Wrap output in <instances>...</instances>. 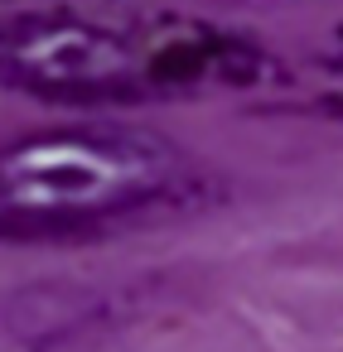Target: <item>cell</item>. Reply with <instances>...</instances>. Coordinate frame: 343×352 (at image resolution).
Wrapping results in <instances>:
<instances>
[{
  "label": "cell",
  "mask_w": 343,
  "mask_h": 352,
  "mask_svg": "<svg viewBox=\"0 0 343 352\" xmlns=\"http://www.w3.org/2000/svg\"><path fill=\"white\" fill-rule=\"evenodd\" d=\"M266 78L271 54L213 20L107 10H30L0 20V87L54 107L242 92Z\"/></svg>",
  "instance_id": "obj_1"
},
{
  "label": "cell",
  "mask_w": 343,
  "mask_h": 352,
  "mask_svg": "<svg viewBox=\"0 0 343 352\" xmlns=\"http://www.w3.org/2000/svg\"><path fill=\"white\" fill-rule=\"evenodd\" d=\"M203 169L136 126H49L0 145V236L44 241L189 208Z\"/></svg>",
  "instance_id": "obj_2"
},
{
  "label": "cell",
  "mask_w": 343,
  "mask_h": 352,
  "mask_svg": "<svg viewBox=\"0 0 343 352\" xmlns=\"http://www.w3.org/2000/svg\"><path fill=\"white\" fill-rule=\"evenodd\" d=\"M329 82H333V92L343 97V54H333V63H329Z\"/></svg>",
  "instance_id": "obj_3"
}]
</instances>
